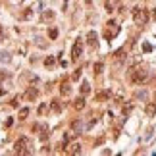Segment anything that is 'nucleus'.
<instances>
[{
    "label": "nucleus",
    "instance_id": "f257e3e1",
    "mask_svg": "<svg viewBox=\"0 0 156 156\" xmlns=\"http://www.w3.org/2000/svg\"><path fill=\"white\" fill-rule=\"evenodd\" d=\"M129 79H131V83H135V85H143L149 79V71H146L143 65H135L133 69H129Z\"/></svg>",
    "mask_w": 156,
    "mask_h": 156
},
{
    "label": "nucleus",
    "instance_id": "f03ea898",
    "mask_svg": "<svg viewBox=\"0 0 156 156\" xmlns=\"http://www.w3.org/2000/svg\"><path fill=\"white\" fill-rule=\"evenodd\" d=\"M14 150H15V154H29L31 152V141L27 137L18 139L14 145Z\"/></svg>",
    "mask_w": 156,
    "mask_h": 156
},
{
    "label": "nucleus",
    "instance_id": "7ed1b4c3",
    "mask_svg": "<svg viewBox=\"0 0 156 156\" xmlns=\"http://www.w3.org/2000/svg\"><path fill=\"white\" fill-rule=\"evenodd\" d=\"M133 19H135V23H139V25H145V23L150 19L149 10H145V8H135L133 10Z\"/></svg>",
    "mask_w": 156,
    "mask_h": 156
},
{
    "label": "nucleus",
    "instance_id": "20e7f679",
    "mask_svg": "<svg viewBox=\"0 0 156 156\" xmlns=\"http://www.w3.org/2000/svg\"><path fill=\"white\" fill-rule=\"evenodd\" d=\"M81 52H83V40L77 39L75 43H73V48H71V60H79Z\"/></svg>",
    "mask_w": 156,
    "mask_h": 156
},
{
    "label": "nucleus",
    "instance_id": "39448f33",
    "mask_svg": "<svg viewBox=\"0 0 156 156\" xmlns=\"http://www.w3.org/2000/svg\"><path fill=\"white\" fill-rule=\"evenodd\" d=\"M106 25H108V31L104 33V37H106V39L110 40V39H112L114 35H118V31H120V27H118V23H116V21H108Z\"/></svg>",
    "mask_w": 156,
    "mask_h": 156
},
{
    "label": "nucleus",
    "instance_id": "423d86ee",
    "mask_svg": "<svg viewBox=\"0 0 156 156\" xmlns=\"http://www.w3.org/2000/svg\"><path fill=\"white\" fill-rule=\"evenodd\" d=\"M33 129H35V131H39V139H40V141H48V127L44 125V124L35 125Z\"/></svg>",
    "mask_w": 156,
    "mask_h": 156
},
{
    "label": "nucleus",
    "instance_id": "0eeeda50",
    "mask_svg": "<svg viewBox=\"0 0 156 156\" xmlns=\"http://www.w3.org/2000/svg\"><path fill=\"white\" fill-rule=\"evenodd\" d=\"M37 96H39L37 87H27V91L23 93V98H25V100H37Z\"/></svg>",
    "mask_w": 156,
    "mask_h": 156
},
{
    "label": "nucleus",
    "instance_id": "6e6552de",
    "mask_svg": "<svg viewBox=\"0 0 156 156\" xmlns=\"http://www.w3.org/2000/svg\"><path fill=\"white\" fill-rule=\"evenodd\" d=\"M73 108H75V110H83L85 108V96H83V94L73 100Z\"/></svg>",
    "mask_w": 156,
    "mask_h": 156
},
{
    "label": "nucleus",
    "instance_id": "1a4fd4ad",
    "mask_svg": "<svg viewBox=\"0 0 156 156\" xmlns=\"http://www.w3.org/2000/svg\"><path fill=\"white\" fill-rule=\"evenodd\" d=\"M104 8L106 12H114L118 8V0H104Z\"/></svg>",
    "mask_w": 156,
    "mask_h": 156
},
{
    "label": "nucleus",
    "instance_id": "9d476101",
    "mask_svg": "<svg viewBox=\"0 0 156 156\" xmlns=\"http://www.w3.org/2000/svg\"><path fill=\"white\" fill-rule=\"evenodd\" d=\"M69 93H71V87H69L68 81H64V83L60 85V94H62V96H65V94H69Z\"/></svg>",
    "mask_w": 156,
    "mask_h": 156
},
{
    "label": "nucleus",
    "instance_id": "9b49d317",
    "mask_svg": "<svg viewBox=\"0 0 156 156\" xmlns=\"http://www.w3.org/2000/svg\"><path fill=\"white\" fill-rule=\"evenodd\" d=\"M71 129H73V131H83V129H85L83 121H81V120H75V121H71Z\"/></svg>",
    "mask_w": 156,
    "mask_h": 156
},
{
    "label": "nucleus",
    "instance_id": "f8f14e48",
    "mask_svg": "<svg viewBox=\"0 0 156 156\" xmlns=\"http://www.w3.org/2000/svg\"><path fill=\"white\" fill-rule=\"evenodd\" d=\"M81 152V145L79 143H73L71 146H69V150H68V154H79Z\"/></svg>",
    "mask_w": 156,
    "mask_h": 156
},
{
    "label": "nucleus",
    "instance_id": "ddd939ff",
    "mask_svg": "<svg viewBox=\"0 0 156 156\" xmlns=\"http://www.w3.org/2000/svg\"><path fill=\"white\" fill-rule=\"evenodd\" d=\"M87 40H89V44H91V46H96V33L91 31V33L87 35Z\"/></svg>",
    "mask_w": 156,
    "mask_h": 156
},
{
    "label": "nucleus",
    "instance_id": "4468645a",
    "mask_svg": "<svg viewBox=\"0 0 156 156\" xmlns=\"http://www.w3.org/2000/svg\"><path fill=\"white\" fill-rule=\"evenodd\" d=\"M116 60L118 62H124V58H125V48H120V50H116Z\"/></svg>",
    "mask_w": 156,
    "mask_h": 156
},
{
    "label": "nucleus",
    "instance_id": "2eb2a0df",
    "mask_svg": "<svg viewBox=\"0 0 156 156\" xmlns=\"http://www.w3.org/2000/svg\"><path fill=\"white\" fill-rule=\"evenodd\" d=\"M31 18H33V10H31V8H25L23 14H21V19H25V21H27V19H31Z\"/></svg>",
    "mask_w": 156,
    "mask_h": 156
},
{
    "label": "nucleus",
    "instance_id": "dca6fc26",
    "mask_svg": "<svg viewBox=\"0 0 156 156\" xmlns=\"http://www.w3.org/2000/svg\"><path fill=\"white\" fill-rule=\"evenodd\" d=\"M50 110H54V112H62V106H60V100H52V102H50Z\"/></svg>",
    "mask_w": 156,
    "mask_h": 156
},
{
    "label": "nucleus",
    "instance_id": "f3484780",
    "mask_svg": "<svg viewBox=\"0 0 156 156\" xmlns=\"http://www.w3.org/2000/svg\"><path fill=\"white\" fill-rule=\"evenodd\" d=\"M54 64H56V58H54V56H48V58L44 60V65H46V68H52Z\"/></svg>",
    "mask_w": 156,
    "mask_h": 156
},
{
    "label": "nucleus",
    "instance_id": "a211bd4d",
    "mask_svg": "<svg viewBox=\"0 0 156 156\" xmlns=\"http://www.w3.org/2000/svg\"><path fill=\"white\" fill-rule=\"evenodd\" d=\"M43 19H44V21H50V19H54V12H50V10L44 12V14H43Z\"/></svg>",
    "mask_w": 156,
    "mask_h": 156
},
{
    "label": "nucleus",
    "instance_id": "6ab92c4d",
    "mask_svg": "<svg viewBox=\"0 0 156 156\" xmlns=\"http://www.w3.org/2000/svg\"><path fill=\"white\" fill-rule=\"evenodd\" d=\"M27 116H29V110H27V108H21V110H19V120H27Z\"/></svg>",
    "mask_w": 156,
    "mask_h": 156
},
{
    "label": "nucleus",
    "instance_id": "aec40b11",
    "mask_svg": "<svg viewBox=\"0 0 156 156\" xmlns=\"http://www.w3.org/2000/svg\"><path fill=\"white\" fill-rule=\"evenodd\" d=\"M89 91H91V87H89V83H87V81H83V85H81V94L85 96V94H87Z\"/></svg>",
    "mask_w": 156,
    "mask_h": 156
},
{
    "label": "nucleus",
    "instance_id": "412c9836",
    "mask_svg": "<svg viewBox=\"0 0 156 156\" xmlns=\"http://www.w3.org/2000/svg\"><path fill=\"white\" fill-rule=\"evenodd\" d=\"M102 69H104V64H102V62L94 64V73H96V75H98V73H102Z\"/></svg>",
    "mask_w": 156,
    "mask_h": 156
},
{
    "label": "nucleus",
    "instance_id": "4be33fe9",
    "mask_svg": "<svg viewBox=\"0 0 156 156\" xmlns=\"http://www.w3.org/2000/svg\"><path fill=\"white\" fill-rule=\"evenodd\" d=\"M108 96H110V93H108V91H102L100 94H96V100H106Z\"/></svg>",
    "mask_w": 156,
    "mask_h": 156
},
{
    "label": "nucleus",
    "instance_id": "5701e85b",
    "mask_svg": "<svg viewBox=\"0 0 156 156\" xmlns=\"http://www.w3.org/2000/svg\"><path fill=\"white\" fill-rule=\"evenodd\" d=\"M10 60V54L8 52H0V62H8Z\"/></svg>",
    "mask_w": 156,
    "mask_h": 156
},
{
    "label": "nucleus",
    "instance_id": "b1692460",
    "mask_svg": "<svg viewBox=\"0 0 156 156\" xmlns=\"http://www.w3.org/2000/svg\"><path fill=\"white\" fill-rule=\"evenodd\" d=\"M48 37H50V39H56V37H58V29H48Z\"/></svg>",
    "mask_w": 156,
    "mask_h": 156
},
{
    "label": "nucleus",
    "instance_id": "393cba45",
    "mask_svg": "<svg viewBox=\"0 0 156 156\" xmlns=\"http://www.w3.org/2000/svg\"><path fill=\"white\" fill-rule=\"evenodd\" d=\"M81 71H83V69H77V71L73 73V79H79V77H81Z\"/></svg>",
    "mask_w": 156,
    "mask_h": 156
},
{
    "label": "nucleus",
    "instance_id": "a878e982",
    "mask_svg": "<svg viewBox=\"0 0 156 156\" xmlns=\"http://www.w3.org/2000/svg\"><path fill=\"white\" fill-rule=\"evenodd\" d=\"M46 112V104H40V108H39V114H44Z\"/></svg>",
    "mask_w": 156,
    "mask_h": 156
},
{
    "label": "nucleus",
    "instance_id": "bb28decb",
    "mask_svg": "<svg viewBox=\"0 0 156 156\" xmlns=\"http://www.w3.org/2000/svg\"><path fill=\"white\" fill-rule=\"evenodd\" d=\"M146 112H149V114H150V116H152V114H154V104H150V106H149V108H146Z\"/></svg>",
    "mask_w": 156,
    "mask_h": 156
},
{
    "label": "nucleus",
    "instance_id": "cd10ccee",
    "mask_svg": "<svg viewBox=\"0 0 156 156\" xmlns=\"http://www.w3.org/2000/svg\"><path fill=\"white\" fill-rule=\"evenodd\" d=\"M12 124H14V120H12V118H8V120H6V124H4V127H10Z\"/></svg>",
    "mask_w": 156,
    "mask_h": 156
},
{
    "label": "nucleus",
    "instance_id": "c85d7f7f",
    "mask_svg": "<svg viewBox=\"0 0 156 156\" xmlns=\"http://www.w3.org/2000/svg\"><path fill=\"white\" fill-rule=\"evenodd\" d=\"M2 39H4V27L0 25V40H2Z\"/></svg>",
    "mask_w": 156,
    "mask_h": 156
},
{
    "label": "nucleus",
    "instance_id": "c756f323",
    "mask_svg": "<svg viewBox=\"0 0 156 156\" xmlns=\"http://www.w3.org/2000/svg\"><path fill=\"white\" fill-rule=\"evenodd\" d=\"M154 19H156V10H154Z\"/></svg>",
    "mask_w": 156,
    "mask_h": 156
}]
</instances>
